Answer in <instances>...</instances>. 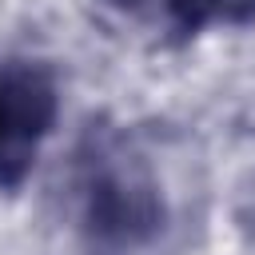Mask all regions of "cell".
I'll return each mask as SVG.
<instances>
[{
    "label": "cell",
    "mask_w": 255,
    "mask_h": 255,
    "mask_svg": "<svg viewBox=\"0 0 255 255\" xmlns=\"http://www.w3.org/2000/svg\"><path fill=\"white\" fill-rule=\"evenodd\" d=\"M80 211L100 247L131 251L159 235L163 195L151 167L116 135H92L80 155Z\"/></svg>",
    "instance_id": "obj_1"
},
{
    "label": "cell",
    "mask_w": 255,
    "mask_h": 255,
    "mask_svg": "<svg viewBox=\"0 0 255 255\" xmlns=\"http://www.w3.org/2000/svg\"><path fill=\"white\" fill-rule=\"evenodd\" d=\"M60 112L56 80L36 60L0 64V187L12 191L28 179L40 143Z\"/></svg>",
    "instance_id": "obj_2"
},
{
    "label": "cell",
    "mask_w": 255,
    "mask_h": 255,
    "mask_svg": "<svg viewBox=\"0 0 255 255\" xmlns=\"http://www.w3.org/2000/svg\"><path fill=\"white\" fill-rule=\"evenodd\" d=\"M112 4H120V8H143L147 0H112ZM167 4H171V0H167Z\"/></svg>",
    "instance_id": "obj_3"
}]
</instances>
